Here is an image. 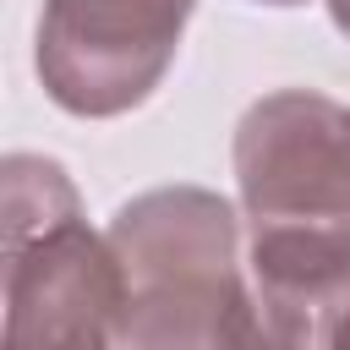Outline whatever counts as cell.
<instances>
[{"mask_svg":"<svg viewBox=\"0 0 350 350\" xmlns=\"http://www.w3.org/2000/svg\"><path fill=\"white\" fill-rule=\"evenodd\" d=\"M328 16H334V27L350 38V0H328Z\"/></svg>","mask_w":350,"mask_h":350,"instance_id":"obj_5","label":"cell"},{"mask_svg":"<svg viewBox=\"0 0 350 350\" xmlns=\"http://www.w3.org/2000/svg\"><path fill=\"white\" fill-rule=\"evenodd\" d=\"M230 159L262 339L334 345L350 312V109L312 88L262 93L235 120Z\"/></svg>","mask_w":350,"mask_h":350,"instance_id":"obj_1","label":"cell"},{"mask_svg":"<svg viewBox=\"0 0 350 350\" xmlns=\"http://www.w3.org/2000/svg\"><path fill=\"white\" fill-rule=\"evenodd\" d=\"M334 345H350V312L339 317V328H334Z\"/></svg>","mask_w":350,"mask_h":350,"instance_id":"obj_6","label":"cell"},{"mask_svg":"<svg viewBox=\"0 0 350 350\" xmlns=\"http://www.w3.org/2000/svg\"><path fill=\"white\" fill-rule=\"evenodd\" d=\"M197 0H44L33 66L55 109L115 120L153 98Z\"/></svg>","mask_w":350,"mask_h":350,"instance_id":"obj_4","label":"cell"},{"mask_svg":"<svg viewBox=\"0 0 350 350\" xmlns=\"http://www.w3.org/2000/svg\"><path fill=\"white\" fill-rule=\"evenodd\" d=\"M126 273L115 345H268L241 279V213L208 186H153L115 208Z\"/></svg>","mask_w":350,"mask_h":350,"instance_id":"obj_2","label":"cell"},{"mask_svg":"<svg viewBox=\"0 0 350 350\" xmlns=\"http://www.w3.org/2000/svg\"><path fill=\"white\" fill-rule=\"evenodd\" d=\"M257 5H306V0H257Z\"/></svg>","mask_w":350,"mask_h":350,"instance_id":"obj_7","label":"cell"},{"mask_svg":"<svg viewBox=\"0 0 350 350\" xmlns=\"http://www.w3.org/2000/svg\"><path fill=\"white\" fill-rule=\"evenodd\" d=\"M5 339L11 345H115L126 273L109 230H88L71 175L44 153H5Z\"/></svg>","mask_w":350,"mask_h":350,"instance_id":"obj_3","label":"cell"}]
</instances>
